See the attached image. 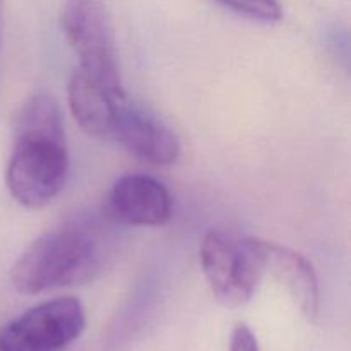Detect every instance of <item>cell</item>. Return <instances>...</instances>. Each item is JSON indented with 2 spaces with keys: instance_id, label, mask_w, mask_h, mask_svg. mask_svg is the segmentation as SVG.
I'll return each instance as SVG.
<instances>
[{
  "instance_id": "cell-1",
  "label": "cell",
  "mask_w": 351,
  "mask_h": 351,
  "mask_svg": "<svg viewBox=\"0 0 351 351\" xmlns=\"http://www.w3.org/2000/svg\"><path fill=\"white\" fill-rule=\"evenodd\" d=\"M14 149L5 171L10 195L21 206L40 209L64 189L69 153L57 98L48 93L31 96L16 117Z\"/></svg>"
},
{
  "instance_id": "cell-2",
  "label": "cell",
  "mask_w": 351,
  "mask_h": 351,
  "mask_svg": "<svg viewBox=\"0 0 351 351\" xmlns=\"http://www.w3.org/2000/svg\"><path fill=\"white\" fill-rule=\"evenodd\" d=\"M103 263L101 237L86 221H69L38 237L14 263L12 287L23 295H40L88 283Z\"/></svg>"
},
{
  "instance_id": "cell-3",
  "label": "cell",
  "mask_w": 351,
  "mask_h": 351,
  "mask_svg": "<svg viewBox=\"0 0 351 351\" xmlns=\"http://www.w3.org/2000/svg\"><path fill=\"white\" fill-rule=\"evenodd\" d=\"M62 29L77 55L79 69L113 96L127 98L105 0H65Z\"/></svg>"
},
{
  "instance_id": "cell-4",
  "label": "cell",
  "mask_w": 351,
  "mask_h": 351,
  "mask_svg": "<svg viewBox=\"0 0 351 351\" xmlns=\"http://www.w3.org/2000/svg\"><path fill=\"white\" fill-rule=\"evenodd\" d=\"M201 267L213 295L228 308L245 305L264 276L259 239H233L211 230L199 247Z\"/></svg>"
},
{
  "instance_id": "cell-5",
  "label": "cell",
  "mask_w": 351,
  "mask_h": 351,
  "mask_svg": "<svg viewBox=\"0 0 351 351\" xmlns=\"http://www.w3.org/2000/svg\"><path fill=\"white\" fill-rule=\"evenodd\" d=\"M86 328L81 302L62 297L43 302L0 329V351H65Z\"/></svg>"
},
{
  "instance_id": "cell-6",
  "label": "cell",
  "mask_w": 351,
  "mask_h": 351,
  "mask_svg": "<svg viewBox=\"0 0 351 351\" xmlns=\"http://www.w3.org/2000/svg\"><path fill=\"white\" fill-rule=\"evenodd\" d=\"M137 160L158 167H168L180 156V139L165 122L146 110L119 103L112 137Z\"/></svg>"
},
{
  "instance_id": "cell-7",
  "label": "cell",
  "mask_w": 351,
  "mask_h": 351,
  "mask_svg": "<svg viewBox=\"0 0 351 351\" xmlns=\"http://www.w3.org/2000/svg\"><path fill=\"white\" fill-rule=\"evenodd\" d=\"M108 211L132 226H163L173 215V199L161 182L143 173H127L113 184Z\"/></svg>"
},
{
  "instance_id": "cell-8",
  "label": "cell",
  "mask_w": 351,
  "mask_h": 351,
  "mask_svg": "<svg viewBox=\"0 0 351 351\" xmlns=\"http://www.w3.org/2000/svg\"><path fill=\"white\" fill-rule=\"evenodd\" d=\"M264 274L269 273L288 290L295 305L308 321H315L321 308L319 280L314 266L302 254L259 239Z\"/></svg>"
},
{
  "instance_id": "cell-9",
  "label": "cell",
  "mask_w": 351,
  "mask_h": 351,
  "mask_svg": "<svg viewBox=\"0 0 351 351\" xmlns=\"http://www.w3.org/2000/svg\"><path fill=\"white\" fill-rule=\"evenodd\" d=\"M67 98L72 117L88 136L98 139L112 137L117 108L119 103L125 98L113 96L81 69L72 72Z\"/></svg>"
},
{
  "instance_id": "cell-10",
  "label": "cell",
  "mask_w": 351,
  "mask_h": 351,
  "mask_svg": "<svg viewBox=\"0 0 351 351\" xmlns=\"http://www.w3.org/2000/svg\"><path fill=\"white\" fill-rule=\"evenodd\" d=\"M233 12L263 23H278L283 17L278 0H215Z\"/></svg>"
},
{
  "instance_id": "cell-11",
  "label": "cell",
  "mask_w": 351,
  "mask_h": 351,
  "mask_svg": "<svg viewBox=\"0 0 351 351\" xmlns=\"http://www.w3.org/2000/svg\"><path fill=\"white\" fill-rule=\"evenodd\" d=\"M230 351H259V345L252 329L247 324H239L232 332Z\"/></svg>"
}]
</instances>
